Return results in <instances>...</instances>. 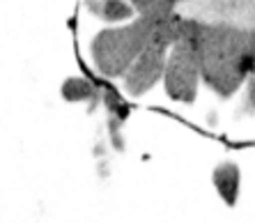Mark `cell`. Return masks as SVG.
I'll return each instance as SVG.
<instances>
[{"label": "cell", "instance_id": "6da1fadb", "mask_svg": "<svg viewBox=\"0 0 255 223\" xmlns=\"http://www.w3.org/2000/svg\"><path fill=\"white\" fill-rule=\"evenodd\" d=\"M200 65V81L221 99L239 92L251 74L255 58V30L226 23L191 21Z\"/></svg>", "mask_w": 255, "mask_h": 223}, {"label": "cell", "instance_id": "3957f363", "mask_svg": "<svg viewBox=\"0 0 255 223\" xmlns=\"http://www.w3.org/2000/svg\"><path fill=\"white\" fill-rule=\"evenodd\" d=\"M163 85L172 101L179 104H193L200 85V65H198V51L191 30V18H182L177 39L172 41L163 67Z\"/></svg>", "mask_w": 255, "mask_h": 223}, {"label": "cell", "instance_id": "52a82bcc", "mask_svg": "<svg viewBox=\"0 0 255 223\" xmlns=\"http://www.w3.org/2000/svg\"><path fill=\"white\" fill-rule=\"evenodd\" d=\"M62 97L67 101H85V99H99V88L92 85L85 78H69L62 85Z\"/></svg>", "mask_w": 255, "mask_h": 223}, {"label": "cell", "instance_id": "8992f818", "mask_svg": "<svg viewBox=\"0 0 255 223\" xmlns=\"http://www.w3.org/2000/svg\"><path fill=\"white\" fill-rule=\"evenodd\" d=\"M85 7L95 16H99L101 21H108V23L133 16V7L127 0H85Z\"/></svg>", "mask_w": 255, "mask_h": 223}, {"label": "cell", "instance_id": "9c48e42d", "mask_svg": "<svg viewBox=\"0 0 255 223\" xmlns=\"http://www.w3.org/2000/svg\"><path fill=\"white\" fill-rule=\"evenodd\" d=\"M244 113L255 115V58H253V67H251V74L246 78V97H244Z\"/></svg>", "mask_w": 255, "mask_h": 223}, {"label": "cell", "instance_id": "30bf717a", "mask_svg": "<svg viewBox=\"0 0 255 223\" xmlns=\"http://www.w3.org/2000/svg\"><path fill=\"white\" fill-rule=\"evenodd\" d=\"M177 2H182V0H170V5H172V7L177 5Z\"/></svg>", "mask_w": 255, "mask_h": 223}, {"label": "cell", "instance_id": "7a4b0ae2", "mask_svg": "<svg viewBox=\"0 0 255 223\" xmlns=\"http://www.w3.org/2000/svg\"><path fill=\"white\" fill-rule=\"evenodd\" d=\"M170 14H147V16L133 18L129 25H118V28H104L97 32L90 53L95 60L97 69L106 78L125 76L127 69L133 65V60L140 55V51L147 46L156 30L166 23Z\"/></svg>", "mask_w": 255, "mask_h": 223}, {"label": "cell", "instance_id": "5b68a950", "mask_svg": "<svg viewBox=\"0 0 255 223\" xmlns=\"http://www.w3.org/2000/svg\"><path fill=\"white\" fill-rule=\"evenodd\" d=\"M212 182L219 191L221 200L226 205L235 207L237 205V198H239V184H242V173H239V166L232 164V161H223L214 168V175H212Z\"/></svg>", "mask_w": 255, "mask_h": 223}, {"label": "cell", "instance_id": "277c9868", "mask_svg": "<svg viewBox=\"0 0 255 223\" xmlns=\"http://www.w3.org/2000/svg\"><path fill=\"white\" fill-rule=\"evenodd\" d=\"M179 28H182V16L172 14L166 23L156 30V35L140 51V55L133 60V65L127 69L122 81H125V90L129 97H133V99L142 97L147 90H152L163 78L168 51H170L172 41L177 39Z\"/></svg>", "mask_w": 255, "mask_h": 223}, {"label": "cell", "instance_id": "ba28073f", "mask_svg": "<svg viewBox=\"0 0 255 223\" xmlns=\"http://www.w3.org/2000/svg\"><path fill=\"white\" fill-rule=\"evenodd\" d=\"M127 2L133 7V12H138V16L175 12V7L170 5V0H127Z\"/></svg>", "mask_w": 255, "mask_h": 223}]
</instances>
